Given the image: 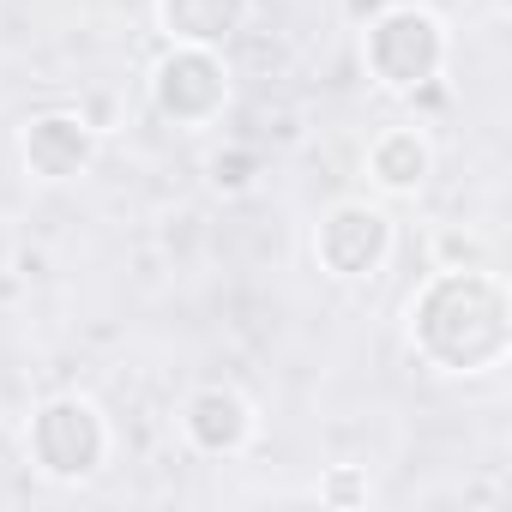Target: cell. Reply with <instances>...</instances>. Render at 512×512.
Returning <instances> with one entry per match:
<instances>
[{
	"instance_id": "obj_1",
	"label": "cell",
	"mask_w": 512,
	"mask_h": 512,
	"mask_svg": "<svg viewBox=\"0 0 512 512\" xmlns=\"http://www.w3.org/2000/svg\"><path fill=\"white\" fill-rule=\"evenodd\" d=\"M404 338L422 368L476 380L512 356V290L488 266H440L404 302Z\"/></svg>"
},
{
	"instance_id": "obj_2",
	"label": "cell",
	"mask_w": 512,
	"mask_h": 512,
	"mask_svg": "<svg viewBox=\"0 0 512 512\" xmlns=\"http://www.w3.org/2000/svg\"><path fill=\"white\" fill-rule=\"evenodd\" d=\"M452 61V31L434 7L392 0L362 25V67L386 97H416L428 91Z\"/></svg>"
},
{
	"instance_id": "obj_3",
	"label": "cell",
	"mask_w": 512,
	"mask_h": 512,
	"mask_svg": "<svg viewBox=\"0 0 512 512\" xmlns=\"http://www.w3.org/2000/svg\"><path fill=\"white\" fill-rule=\"evenodd\" d=\"M25 452H31V470L55 488H79L91 482L109 452H115V434H109V416L97 398L85 392H61L49 404L31 410V428H25Z\"/></svg>"
},
{
	"instance_id": "obj_4",
	"label": "cell",
	"mask_w": 512,
	"mask_h": 512,
	"mask_svg": "<svg viewBox=\"0 0 512 512\" xmlns=\"http://www.w3.org/2000/svg\"><path fill=\"white\" fill-rule=\"evenodd\" d=\"M151 91V109L163 127L175 133H199V127H217L223 109L235 103V73H229V55L223 49H193V43H169L145 79Z\"/></svg>"
},
{
	"instance_id": "obj_5",
	"label": "cell",
	"mask_w": 512,
	"mask_h": 512,
	"mask_svg": "<svg viewBox=\"0 0 512 512\" xmlns=\"http://www.w3.org/2000/svg\"><path fill=\"white\" fill-rule=\"evenodd\" d=\"M392 247H398L392 211L374 199H338L314 223V266L332 284H374L392 266Z\"/></svg>"
},
{
	"instance_id": "obj_6",
	"label": "cell",
	"mask_w": 512,
	"mask_h": 512,
	"mask_svg": "<svg viewBox=\"0 0 512 512\" xmlns=\"http://www.w3.org/2000/svg\"><path fill=\"white\" fill-rule=\"evenodd\" d=\"M97 145H103V133L79 109H43L19 133V157H25L31 181H49V187H67V181L91 175Z\"/></svg>"
},
{
	"instance_id": "obj_7",
	"label": "cell",
	"mask_w": 512,
	"mask_h": 512,
	"mask_svg": "<svg viewBox=\"0 0 512 512\" xmlns=\"http://www.w3.org/2000/svg\"><path fill=\"white\" fill-rule=\"evenodd\" d=\"M260 434V410H253L247 392L235 386H199L181 404V440L199 458H241Z\"/></svg>"
},
{
	"instance_id": "obj_8",
	"label": "cell",
	"mask_w": 512,
	"mask_h": 512,
	"mask_svg": "<svg viewBox=\"0 0 512 512\" xmlns=\"http://www.w3.org/2000/svg\"><path fill=\"white\" fill-rule=\"evenodd\" d=\"M434 175V139L422 127H386L368 145V181L386 199H416Z\"/></svg>"
},
{
	"instance_id": "obj_9",
	"label": "cell",
	"mask_w": 512,
	"mask_h": 512,
	"mask_svg": "<svg viewBox=\"0 0 512 512\" xmlns=\"http://www.w3.org/2000/svg\"><path fill=\"white\" fill-rule=\"evenodd\" d=\"M253 19V0H157V31L193 49H229Z\"/></svg>"
},
{
	"instance_id": "obj_10",
	"label": "cell",
	"mask_w": 512,
	"mask_h": 512,
	"mask_svg": "<svg viewBox=\"0 0 512 512\" xmlns=\"http://www.w3.org/2000/svg\"><path fill=\"white\" fill-rule=\"evenodd\" d=\"M260 175H266V163H260V151H253V145H223V151L205 157V181H211L223 199L253 193V187H260Z\"/></svg>"
},
{
	"instance_id": "obj_11",
	"label": "cell",
	"mask_w": 512,
	"mask_h": 512,
	"mask_svg": "<svg viewBox=\"0 0 512 512\" xmlns=\"http://www.w3.org/2000/svg\"><path fill=\"white\" fill-rule=\"evenodd\" d=\"M320 500H326V506H368V500H374V482H368L362 464H332V470L320 476Z\"/></svg>"
},
{
	"instance_id": "obj_12",
	"label": "cell",
	"mask_w": 512,
	"mask_h": 512,
	"mask_svg": "<svg viewBox=\"0 0 512 512\" xmlns=\"http://www.w3.org/2000/svg\"><path fill=\"white\" fill-rule=\"evenodd\" d=\"M380 7H392V0H344V13H350V25H356V31H362Z\"/></svg>"
}]
</instances>
